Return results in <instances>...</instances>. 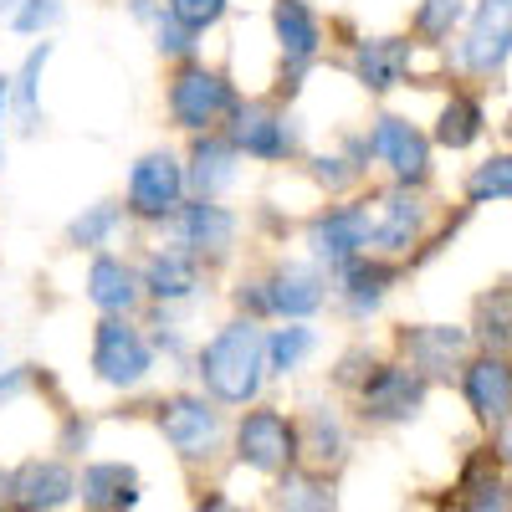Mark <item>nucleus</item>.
Instances as JSON below:
<instances>
[{
  "instance_id": "5",
  "label": "nucleus",
  "mask_w": 512,
  "mask_h": 512,
  "mask_svg": "<svg viewBox=\"0 0 512 512\" xmlns=\"http://www.w3.org/2000/svg\"><path fill=\"white\" fill-rule=\"evenodd\" d=\"M159 431L185 461H205L221 446V410L205 395H169L159 405Z\"/></svg>"
},
{
  "instance_id": "1",
  "label": "nucleus",
  "mask_w": 512,
  "mask_h": 512,
  "mask_svg": "<svg viewBox=\"0 0 512 512\" xmlns=\"http://www.w3.org/2000/svg\"><path fill=\"white\" fill-rule=\"evenodd\" d=\"M262 333H256L251 318L226 323L210 344L200 349V379L205 390L216 395L221 405H246L262 390Z\"/></svg>"
},
{
  "instance_id": "26",
  "label": "nucleus",
  "mask_w": 512,
  "mask_h": 512,
  "mask_svg": "<svg viewBox=\"0 0 512 512\" xmlns=\"http://www.w3.org/2000/svg\"><path fill=\"white\" fill-rule=\"evenodd\" d=\"M482 128H487V108H482L477 98L456 93V98L441 108L436 144H441V149H466V144H477V139H482Z\"/></svg>"
},
{
  "instance_id": "14",
  "label": "nucleus",
  "mask_w": 512,
  "mask_h": 512,
  "mask_svg": "<svg viewBox=\"0 0 512 512\" xmlns=\"http://www.w3.org/2000/svg\"><path fill=\"white\" fill-rule=\"evenodd\" d=\"M77 497L88 502L93 512H128V507H139V472L134 466H123V461H93V466H82V477H77Z\"/></svg>"
},
{
  "instance_id": "17",
  "label": "nucleus",
  "mask_w": 512,
  "mask_h": 512,
  "mask_svg": "<svg viewBox=\"0 0 512 512\" xmlns=\"http://www.w3.org/2000/svg\"><path fill=\"white\" fill-rule=\"evenodd\" d=\"M405 67H410V41L405 36H374V41H359V52H354V72L369 93L400 88Z\"/></svg>"
},
{
  "instance_id": "7",
  "label": "nucleus",
  "mask_w": 512,
  "mask_h": 512,
  "mask_svg": "<svg viewBox=\"0 0 512 512\" xmlns=\"http://www.w3.org/2000/svg\"><path fill=\"white\" fill-rule=\"evenodd\" d=\"M359 405H364V420H379V425L415 420L420 405H425V379L405 364H379L359 384Z\"/></svg>"
},
{
  "instance_id": "4",
  "label": "nucleus",
  "mask_w": 512,
  "mask_h": 512,
  "mask_svg": "<svg viewBox=\"0 0 512 512\" xmlns=\"http://www.w3.org/2000/svg\"><path fill=\"white\" fill-rule=\"evenodd\" d=\"M93 374L113 390H134L149 374V344L128 318H103L93 333Z\"/></svg>"
},
{
  "instance_id": "18",
  "label": "nucleus",
  "mask_w": 512,
  "mask_h": 512,
  "mask_svg": "<svg viewBox=\"0 0 512 512\" xmlns=\"http://www.w3.org/2000/svg\"><path fill=\"white\" fill-rule=\"evenodd\" d=\"M272 26H277V41H282V57L292 67V77L303 72L318 47H323V31H318V16L303 6V0H277V11H272Z\"/></svg>"
},
{
  "instance_id": "20",
  "label": "nucleus",
  "mask_w": 512,
  "mask_h": 512,
  "mask_svg": "<svg viewBox=\"0 0 512 512\" xmlns=\"http://www.w3.org/2000/svg\"><path fill=\"white\" fill-rule=\"evenodd\" d=\"M139 272L134 267H123L118 256H98V262L88 267V297H93V308H103L108 318H123L128 308L139 303Z\"/></svg>"
},
{
  "instance_id": "34",
  "label": "nucleus",
  "mask_w": 512,
  "mask_h": 512,
  "mask_svg": "<svg viewBox=\"0 0 512 512\" xmlns=\"http://www.w3.org/2000/svg\"><path fill=\"white\" fill-rule=\"evenodd\" d=\"M456 21H461V0H425L420 16H415V31L431 36V41H441V36H451Z\"/></svg>"
},
{
  "instance_id": "29",
  "label": "nucleus",
  "mask_w": 512,
  "mask_h": 512,
  "mask_svg": "<svg viewBox=\"0 0 512 512\" xmlns=\"http://www.w3.org/2000/svg\"><path fill=\"white\" fill-rule=\"evenodd\" d=\"M47 57H52V47L41 41V47L26 57L21 77L11 82V88H16V108H21V128H26V134L36 128V118H41V67H47Z\"/></svg>"
},
{
  "instance_id": "9",
  "label": "nucleus",
  "mask_w": 512,
  "mask_h": 512,
  "mask_svg": "<svg viewBox=\"0 0 512 512\" xmlns=\"http://www.w3.org/2000/svg\"><path fill=\"white\" fill-rule=\"evenodd\" d=\"M6 492H11L16 512H62L77 497V477H72L67 461H52V456L41 461L36 456L6 477Z\"/></svg>"
},
{
  "instance_id": "22",
  "label": "nucleus",
  "mask_w": 512,
  "mask_h": 512,
  "mask_svg": "<svg viewBox=\"0 0 512 512\" xmlns=\"http://www.w3.org/2000/svg\"><path fill=\"white\" fill-rule=\"evenodd\" d=\"M139 287H149L159 303H180V297H190L200 287V267H195V256H185V251H159L154 262L144 267Z\"/></svg>"
},
{
  "instance_id": "21",
  "label": "nucleus",
  "mask_w": 512,
  "mask_h": 512,
  "mask_svg": "<svg viewBox=\"0 0 512 512\" xmlns=\"http://www.w3.org/2000/svg\"><path fill=\"white\" fill-rule=\"evenodd\" d=\"M236 180V149L226 139H200L195 154H190V169H185V185L200 195V200H216L226 185Z\"/></svg>"
},
{
  "instance_id": "27",
  "label": "nucleus",
  "mask_w": 512,
  "mask_h": 512,
  "mask_svg": "<svg viewBox=\"0 0 512 512\" xmlns=\"http://www.w3.org/2000/svg\"><path fill=\"white\" fill-rule=\"evenodd\" d=\"M297 456H308L313 466H338L344 461V425L328 410H313L308 425L297 431Z\"/></svg>"
},
{
  "instance_id": "15",
  "label": "nucleus",
  "mask_w": 512,
  "mask_h": 512,
  "mask_svg": "<svg viewBox=\"0 0 512 512\" xmlns=\"http://www.w3.org/2000/svg\"><path fill=\"white\" fill-rule=\"evenodd\" d=\"M425 231V205L415 195H384L369 210V246L374 251H405Z\"/></svg>"
},
{
  "instance_id": "25",
  "label": "nucleus",
  "mask_w": 512,
  "mask_h": 512,
  "mask_svg": "<svg viewBox=\"0 0 512 512\" xmlns=\"http://www.w3.org/2000/svg\"><path fill=\"white\" fill-rule=\"evenodd\" d=\"M272 507L277 512H333V487L318 472H297V466H287V477L272 492Z\"/></svg>"
},
{
  "instance_id": "24",
  "label": "nucleus",
  "mask_w": 512,
  "mask_h": 512,
  "mask_svg": "<svg viewBox=\"0 0 512 512\" xmlns=\"http://www.w3.org/2000/svg\"><path fill=\"white\" fill-rule=\"evenodd\" d=\"M395 277H400V267H390V262H369V256H354V262L338 267V282H344V297H349V308H354V313L379 308L384 287H390Z\"/></svg>"
},
{
  "instance_id": "36",
  "label": "nucleus",
  "mask_w": 512,
  "mask_h": 512,
  "mask_svg": "<svg viewBox=\"0 0 512 512\" xmlns=\"http://www.w3.org/2000/svg\"><path fill=\"white\" fill-rule=\"evenodd\" d=\"M62 21V0H26L16 6V31H47Z\"/></svg>"
},
{
  "instance_id": "6",
  "label": "nucleus",
  "mask_w": 512,
  "mask_h": 512,
  "mask_svg": "<svg viewBox=\"0 0 512 512\" xmlns=\"http://www.w3.org/2000/svg\"><path fill=\"white\" fill-rule=\"evenodd\" d=\"M169 113H175L180 128H195L205 134L210 123H221L226 113H236V93L221 72H205V67H185L175 82H169Z\"/></svg>"
},
{
  "instance_id": "31",
  "label": "nucleus",
  "mask_w": 512,
  "mask_h": 512,
  "mask_svg": "<svg viewBox=\"0 0 512 512\" xmlns=\"http://www.w3.org/2000/svg\"><path fill=\"white\" fill-rule=\"evenodd\" d=\"M466 195H472V205L507 200V195H512V164H507V154H497V159L477 164V175H472V185H466Z\"/></svg>"
},
{
  "instance_id": "10",
  "label": "nucleus",
  "mask_w": 512,
  "mask_h": 512,
  "mask_svg": "<svg viewBox=\"0 0 512 512\" xmlns=\"http://www.w3.org/2000/svg\"><path fill=\"white\" fill-rule=\"evenodd\" d=\"M364 149L390 164L400 185H420L431 175V139H425L420 128H410L405 118H379Z\"/></svg>"
},
{
  "instance_id": "30",
  "label": "nucleus",
  "mask_w": 512,
  "mask_h": 512,
  "mask_svg": "<svg viewBox=\"0 0 512 512\" xmlns=\"http://www.w3.org/2000/svg\"><path fill=\"white\" fill-rule=\"evenodd\" d=\"M118 221H123V210H118L113 200H103V205H93V210H82V216L67 226V241H72V246H103Z\"/></svg>"
},
{
  "instance_id": "32",
  "label": "nucleus",
  "mask_w": 512,
  "mask_h": 512,
  "mask_svg": "<svg viewBox=\"0 0 512 512\" xmlns=\"http://www.w3.org/2000/svg\"><path fill=\"white\" fill-rule=\"evenodd\" d=\"M164 16L180 21V26L195 36V31L216 26V21L226 16V0H164Z\"/></svg>"
},
{
  "instance_id": "37",
  "label": "nucleus",
  "mask_w": 512,
  "mask_h": 512,
  "mask_svg": "<svg viewBox=\"0 0 512 512\" xmlns=\"http://www.w3.org/2000/svg\"><path fill=\"white\" fill-rule=\"evenodd\" d=\"M482 338L487 344H507V292H497V308L492 303H482Z\"/></svg>"
},
{
  "instance_id": "2",
  "label": "nucleus",
  "mask_w": 512,
  "mask_h": 512,
  "mask_svg": "<svg viewBox=\"0 0 512 512\" xmlns=\"http://www.w3.org/2000/svg\"><path fill=\"white\" fill-rule=\"evenodd\" d=\"M236 461L251 472H287L297 461V425L282 410H246L236 425Z\"/></svg>"
},
{
  "instance_id": "40",
  "label": "nucleus",
  "mask_w": 512,
  "mask_h": 512,
  "mask_svg": "<svg viewBox=\"0 0 512 512\" xmlns=\"http://www.w3.org/2000/svg\"><path fill=\"white\" fill-rule=\"evenodd\" d=\"M6 98H11V77H0V118H6Z\"/></svg>"
},
{
  "instance_id": "13",
  "label": "nucleus",
  "mask_w": 512,
  "mask_h": 512,
  "mask_svg": "<svg viewBox=\"0 0 512 512\" xmlns=\"http://www.w3.org/2000/svg\"><path fill=\"white\" fill-rule=\"evenodd\" d=\"M313 251L323 256V262H333V267L364 256L369 251V205H338V210H328V216L313 226Z\"/></svg>"
},
{
  "instance_id": "3",
  "label": "nucleus",
  "mask_w": 512,
  "mask_h": 512,
  "mask_svg": "<svg viewBox=\"0 0 512 512\" xmlns=\"http://www.w3.org/2000/svg\"><path fill=\"white\" fill-rule=\"evenodd\" d=\"M180 195H185V164L169 149L144 154L128 175V210L144 221H169L180 210Z\"/></svg>"
},
{
  "instance_id": "33",
  "label": "nucleus",
  "mask_w": 512,
  "mask_h": 512,
  "mask_svg": "<svg viewBox=\"0 0 512 512\" xmlns=\"http://www.w3.org/2000/svg\"><path fill=\"white\" fill-rule=\"evenodd\" d=\"M139 16L154 21V47H159V52H169V57H190V52H195V36H190L180 21L154 16V11H149V0H139Z\"/></svg>"
},
{
  "instance_id": "23",
  "label": "nucleus",
  "mask_w": 512,
  "mask_h": 512,
  "mask_svg": "<svg viewBox=\"0 0 512 512\" xmlns=\"http://www.w3.org/2000/svg\"><path fill=\"white\" fill-rule=\"evenodd\" d=\"M405 349H410V364H415V369L446 374V369L461 359V349H466V333H461V328H441V323L410 328V333H405Z\"/></svg>"
},
{
  "instance_id": "11",
  "label": "nucleus",
  "mask_w": 512,
  "mask_h": 512,
  "mask_svg": "<svg viewBox=\"0 0 512 512\" xmlns=\"http://www.w3.org/2000/svg\"><path fill=\"white\" fill-rule=\"evenodd\" d=\"M507 52H512V6L507 0H482L472 16V31L461 41V57L472 72L492 77L507 67Z\"/></svg>"
},
{
  "instance_id": "35",
  "label": "nucleus",
  "mask_w": 512,
  "mask_h": 512,
  "mask_svg": "<svg viewBox=\"0 0 512 512\" xmlns=\"http://www.w3.org/2000/svg\"><path fill=\"white\" fill-rule=\"evenodd\" d=\"M466 512H507V487H502V477L466 482Z\"/></svg>"
},
{
  "instance_id": "38",
  "label": "nucleus",
  "mask_w": 512,
  "mask_h": 512,
  "mask_svg": "<svg viewBox=\"0 0 512 512\" xmlns=\"http://www.w3.org/2000/svg\"><path fill=\"white\" fill-rule=\"evenodd\" d=\"M195 512H246V507H241V502H231V497H221V492H216V497H205V502H200V507H195Z\"/></svg>"
},
{
  "instance_id": "19",
  "label": "nucleus",
  "mask_w": 512,
  "mask_h": 512,
  "mask_svg": "<svg viewBox=\"0 0 512 512\" xmlns=\"http://www.w3.org/2000/svg\"><path fill=\"white\" fill-rule=\"evenodd\" d=\"M267 287V313H282V318H308L323 308V277L313 267H282Z\"/></svg>"
},
{
  "instance_id": "39",
  "label": "nucleus",
  "mask_w": 512,
  "mask_h": 512,
  "mask_svg": "<svg viewBox=\"0 0 512 512\" xmlns=\"http://www.w3.org/2000/svg\"><path fill=\"white\" fill-rule=\"evenodd\" d=\"M21 384H26V374H6V379H0V400H11Z\"/></svg>"
},
{
  "instance_id": "41",
  "label": "nucleus",
  "mask_w": 512,
  "mask_h": 512,
  "mask_svg": "<svg viewBox=\"0 0 512 512\" xmlns=\"http://www.w3.org/2000/svg\"><path fill=\"white\" fill-rule=\"evenodd\" d=\"M11 6H16V0H0V16H6V11H11Z\"/></svg>"
},
{
  "instance_id": "12",
  "label": "nucleus",
  "mask_w": 512,
  "mask_h": 512,
  "mask_svg": "<svg viewBox=\"0 0 512 512\" xmlns=\"http://www.w3.org/2000/svg\"><path fill=\"white\" fill-rule=\"evenodd\" d=\"M169 236H175V246H185V256H195V251L221 256L236 241V216L216 200H195L169 216Z\"/></svg>"
},
{
  "instance_id": "8",
  "label": "nucleus",
  "mask_w": 512,
  "mask_h": 512,
  "mask_svg": "<svg viewBox=\"0 0 512 512\" xmlns=\"http://www.w3.org/2000/svg\"><path fill=\"white\" fill-rule=\"evenodd\" d=\"M236 154H251V159H262V164H277V159H287L292 149H297V134H292V123L277 113V108H267V103H236V113H231V139H226Z\"/></svg>"
},
{
  "instance_id": "28",
  "label": "nucleus",
  "mask_w": 512,
  "mask_h": 512,
  "mask_svg": "<svg viewBox=\"0 0 512 512\" xmlns=\"http://www.w3.org/2000/svg\"><path fill=\"white\" fill-rule=\"evenodd\" d=\"M313 344H318V333L313 328H277L272 338H262V364L272 369V374H292V369H303V359L313 354Z\"/></svg>"
},
{
  "instance_id": "16",
  "label": "nucleus",
  "mask_w": 512,
  "mask_h": 512,
  "mask_svg": "<svg viewBox=\"0 0 512 512\" xmlns=\"http://www.w3.org/2000/svg\"><path fill=\"white\" fill-rule=\"evenodd\" d=\"M466 405H472L477 420H487V425H502L507 420L512 379H507V364L497 354H482V359L466 364Z\"/></svg>"
}]
</instances>
